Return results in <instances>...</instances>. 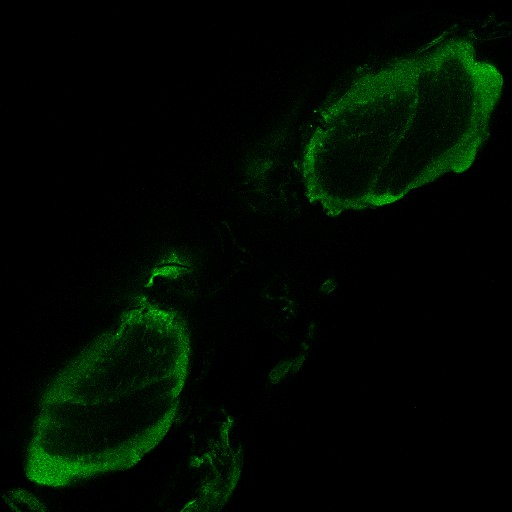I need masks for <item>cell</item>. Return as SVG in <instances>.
<instances>
[{"mask_svg":"<svg viewBox=\"0 0 512 512\" xmlns=\"http://www.w3.org/2000/svg\"><path fill=\"white\" fill-rule=\"evenodd\" d=\"M400 67L401 61L392 71L359 76L321 113L301 168L308 199L327 214L373 204L384 169L385 142L397 145L385 134L402 136V131L390 128H405L412 112L399 120L392 117L414 102L418 89L415 62L409 59Z\"/></svg>","mask_w":512,"mask_h":512,"instance_id":"1","label":"cell"}]
</instances>
